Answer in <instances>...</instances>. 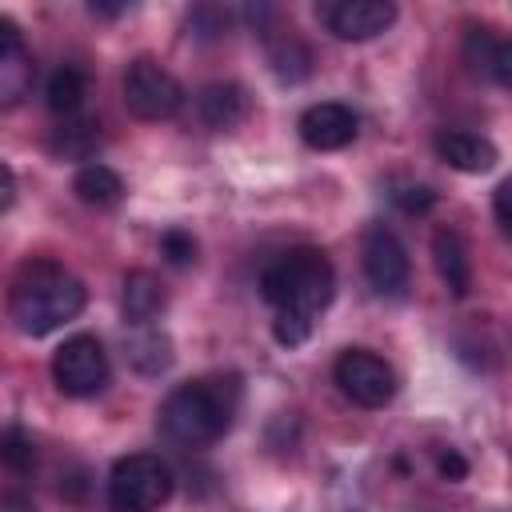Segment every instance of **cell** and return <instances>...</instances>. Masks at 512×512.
<instances>
[{
    "instance_id": "obj_12",
    "label": "cell",
    "mask_w": 512,
    "mask_h": 512,
    "mask_svg": "<svg viewBox=\"0 0 512 512\" xmlns=\"http://www.w3.org/2000/svg\"><path fill=\"white\" fill-rule=\"evenodd\" d=\"M432 152L456 172H488L496 164V144L468 128H440L432 136Z\"/></svg>"
},
{
    "instance_id": "obj_7",
    "label": "cell",
    "mask_w": 512,
    "mask_h": 512,
    "mask_svg": "<svg viewBox=\"0 0 512 512\" xmlns=\"http://www.w3.org/2000/svg\"><path fill=\"white\" fill-rule=\"evenodd\" d=\"M340 392L360 408H384L396 396V372L372 348H344L332 364Z\"/></svg>"
},
{
    "instance_id": "obj_8",
    "label": "cell",
    "mask_w": 512,
    "mask_h": 512,
    "mask_svg": "<svg viewBox=\"0 0 512 512\" xmlns=\"http://www.w3.org/2000/svg\"><path fill=\"white\" fill-rule=\"evenodd\" d=\"M360 264H364V276L376 292L384 296H400L408 288V276H412V264H408V248L400 244V236L384 224H372L364 232V248H360Z\"/></svg>"
},
{
    "instance_id": "obj_24",
    "label": "cell",
    "mask_w": 512,
    "mask_h": 512,
    "mask_svg": "<svg viewBox=\"0 0 512 512\" xmlns=\"http://www.w3.org/2000/svg\"><path fill=\"white\" fill-rule=\"evenodd\" d=\"M392 204L404 212H428L436 204V192L428 184H396L392 188Z\"/></svg>"
},
{
    "instance_id": "obj_21",
    "label": "cell",
    "mask_w": 512,
    "mask_h": 512,
    "mask_svg": "<svg viewBox=\"0 0 512 512\" xmlns=\"http://www.w3.org/2000/svg\"><path fill=\"white\" fill-rule=\"evenodd\" d=\"M268 60H272V72H276L280 80H288V84L304 80V76H308V64H312L308 48H304L296 36H280V40H272V44H268Z\"/></svg>"
},
{
    "instance_id": "obj_26",
    "label": "cell",
    "mask_w": 512,
    "mask_h": 512,
    "mask_svg": "<svg viewBox=\"0 0 512 512\" xmlns=\"http://www.w3.org/2000/svg\"><path fill=\"white\" fill-rule=\"evenodd\" d=\"M492 212H496V220L512 232V176H504V180L496 184V192H492Z\"/></svg>"
},
{
    "instance_id": "obj_25",
    "label": "cell",
    "mask_w": 512,
    "mask_h": 512,
    "mask_svg": "<svg viewBox=\"0 0 512 512\" xmlns=\"http://www.w3.org/2000/svg\"><path fill=\"white\" fill-rule=\"evenodd\" d=\"M308 332H312V324H308V320H300V316H276V320H272V336H276L284 348L304 344V340H308Z\"/></svg>"
},
{
    "instance_id": "obj_28",
    "label": "cell",
    "mask_w": 512,
    "mask_h": 512,
    "mask_svg": "<svg viewBox=\"0 0 512 512\" xmlns=\"http://www.w3.org/2000/svg\"><path fill=\"white\" fill-rule=\"evenodd\" d=\"M0 172H4V200H0V208L8 212V208H12V196H16V176H12V168H8V164H4Z\"/></svg>"
},
{
    "instance_id": "obj_16",
    "label": "cell",
    "mask_w": 512,
    "mask_h": 512,
    "mask_svg": "<svg viewBox=\"0 0 512 512\" xmlns=\"http://www.w3.org/2000/svg\"><path fill=\"white\" fill-rule=\"evenodd\" d=\"M120 308H124V320L132 328H152V320L164 312V284L148 268L128 272L124 292H120Z\"/></svg>"
},
{
    "instance_id": "obj_13",
    "label": "cell",
    "mask_w": 512,
    "mask_h": 512,
    "mask_svg": "<svg viewBox=\"0 0 512 512\" xmlns=\"http://www.w3.org/2000/svg\"><path fill=\"white\" fill-rule=\"evenodd\" d=\"M28 88H32V56L24 48L20 28L8 16H0V100L16 104Z\"/></svg>"
},
{
    "instance_id": "obj_2",
    "label": "cell",
    "mask_w": 512,
    "mask_h": 512,
    "mask_svg": "<svg viewBox=\"0 0 512 512\" xmlns=\"http://www.w3.org/2000/svg\"><path fill=\"white\" fill-rule=\"evenodd\" d=\"M236 408H240L236 376H200L168 392V400L156 412V424L180 448H208L232 428Z\"/></svg>"
},
{
    "instance_id": "obj_10",
    "label": "cell",
    "mask_w": 512,
    "mask_h": 512,
    "mask_svg": "<svg viewBox=\"0 0 512 512\" xmlns=\"http://www.w3.org/2000/svg\"><path fill=\"white\" fill-rule=\"evenodd\" d=\"M300 140L316 152H336V148H348L360 132V120L348 104L340 100H324V104H312L300 112Z\"/></svg>"
},
{
    "instance_id": "obj_11",
    "label": "cell",
    "mask_w": 512,
    "mask_h": 512,
    "mask_svg": "<svg viewBox=\"0 0 512 512\" xmlns=\"http://www.w3.org/2000/svg\"><path fill=\"white\" fill-rule=\"evenodd\" d=\"M464 64L484 76L488 84H500V88H512V36H500L496 28L488 24H472L464 32Z\"/></svg>"
},
{
    "instance_id": "obj_6",
    "label": "cell",
    "mask_w": 512,
    "mask_h": 512,
    "mask_svg": "<svg viewBox=\"0 0 512 512\" xmlns=\"http://www.w3.org/2000/svg\"><path fill=\"white\" fill-rule=\"evenodd\" d=\"M108 376H112L108 352H104V344H100L96 336H88V332L68 336V340L52 352V380H56V388H60L64 396H72V400H88V396L104 392V388H108Z\"/></svg>"
},
{
    "instance_id": "obj_15",
    "label": "cell",
    "mask_w": 512,
    "mask_h": 512,
    "mask_svg": "<svg viewBox=\"0 0 512 512\" xmlns=\"http://www.w3.org/2000/svg\"><path fill=\"white\" fill-rule=\"evenodd\" d=\"M196 112H200V120H204L208 128L224 132V128H236V124L244 120L248 96H244V88L232 84V80H212V84H204V88L196 92Z\"/></svg>"
},
{
    "instance_id": "obj_30",
    "label": "cell",
    "mask_w": 512,
    "mask_h": 512,
    "mask_svg": "<svg viewBox=\"0 0 512 512\" xmlns=\"http://www.w3.org/2000/svg\"><path fill=\"white\" fill-rule=\"evenodd\" d=\"M92 12H100V16H120L124 4H92Z\"/></svg>"
},
{
    "instance_id": "obj_1",
    "label": "cell",
    "mask_w": 512,
    "mask_h": 512,
    "mask_svg": "<svg viewBox=\"0 0 512 512\" xmlns=\"http://www.w3.org/2000/svg\"><path fill=\"white\" fill-rule=\"evenodd\" d=\"M88 292L56 260H24L8 288V316L24 336H48L80 316Z\"/></svg>"
},
{
    "instance_id": "obj_19",
    "label": "cell",
    "mask_w": 512,
    "mask_h": 512,
    "mask_svg": "<svg viewBox=\"0 0 512 512\" xmlns=\"http://www.w3.org/2000/svg\"><path fill=\"white\" fill-rule=\"evenodd\" d=\"M96 144H100V124H96L92 116L60 120V124L52 128V140H48V148H52L56 156H64V160H88V156L96 152Z\"/></svg>"
},
{
    "instance_id": "obj_3",
    "label": "cell",
    "mask_w": 512,
    "mask_h": 512,
    "mask_svg": "<svg viewBox=\"0 0 512 512\" xmlns=\"http://www.w3.org/2000/svg\"><path fill=\"white\" fill-rule=\"evenodd\" d=\"M332 292H336L332 260L312 244H296L272 256L260 272V296L276 308V316H300L316 324V316L332 304Z\"/></svg>"
},
{
    "instance_id": "obj_4",
    "label": "cell",
    "mask_w": 512,
    "mask_h": 512,
    "mask_svg": "<svg viewBox=\"0 0 512 512\" xmlns=\"http://www.w3.org/2000/svg\"><path fill=\"white\" fill-rule=\"evenodd\" d=\"M172 496V468L156 452H128L108 472L112 512H156Z\"/></svg>"
},
{
    "instance_id": "obj_22",
    "label": "cell",
    "mask_w": 512,
    "mask_h": 512,
    "mask_svg": "<svg viewBox=\"0 0 512 512\" xmlns=\"http://www.w3.org/2000/svg\"><path fill=\"white\" fill-rule=\"evenodd\" d=\"M0 452H4V464H8L12 472H28V468L36 464V444H32V436H28L20 424H12V428L4 432Z\"/></svg>"
},
{
    "instance_id": "obj_14",
    "label": "cell",
    "mask_w": 512,
    "mask_h": 512,
    "mask_svg": "<svg viewBox=\"0 0 512 512\" xmlns=\"http://www.w3.org/2000/svg\"><path fill=\"white\" fill-rule=\"evenodd\" d=\"M432 264L440 272V280L448 284V292L460 300L472 288V260H468V244L456 228H436L432 232Z\"/></svg>"
},
{
    "instance_id": "obj_29",
    "label": "cell",
    "mask_w": 512,
    "mask_h": 512,
    "mask_svg": "<svg viewBox=\"0 0 512 512\" xmlns=\"http://www.w3.org/2000/svg\"><path fill=\"white\" fill-rule=\"evenodd\" d=\"M0 512H36L24 496H4V504H0Z\"/></svg>"
},
{
    "instance_id": "obj_5",
    "label": "cell",
    "mask_w": 512,
    "mask_h": 512,
    "mask_svg": "<svg viewBox=\"0 0 512 512\" xmlns=\"http://www.w3.org/2000/svg\"><path fill=\"white\" fill-rule=\"evenodd\" d=\"M124 104L136 120H168L180 112L184 88L156 56H136L124 68Z\"/></svg>"
},
{
    "instance_id": "obj_17",
    "label": "cell",
    "mask_w": 512,
    "mask_h": 512,
    "mask_svg": "<svg viewBox=\"0 0 512 512\" xmlns=\"http://www.w3.org/2000/svg\"><path fill=\"white\" fill-rule=\"evenodd\" d=\"M44 96H48V112H52V116L72 120V116H80V108H84V96H88V76H84L76 64H60V68L48 76Z\"/></svg>"
},
{
    "instance_id": "obj_27",
    "label": "cell",
    "mask_w": 512,
    "mask_h": 512,
    "mask_svg": "<svg viewBox=\"0 0 512 512\" xmlns=\"http://www.w3.org/2000/svg\"><path fill=\"white\" fill-rule=\"evenodd\" d=\"M436 468H440V476L444 480H464V472H468V464H464V456L460 452H440V460H436Z\"/></svg>"
},
{
    "instance_id": "obj_20",
    "label": "cell",
    "mask_w": 512,
    "mask_h": 512,
    "mask_svg": "<svg viewBox=\"0 0 512 512\" xmlns=\"http://www.w3.org/2000/svg\"><path fill=\"white\" fill-rule=\"evenodd\" d=\"M128 360H132L140 372L156 376V372H164V368L172 364V344H168L164 332H156V328H140V332L128 340Z\"/></svg>"
},
{
    "instance_id": "obj_23",
    "label": "cell",
    "mask_w": 512,
    "mask_h": 512,
    "mask_svg": "<svg viewBox=\"0 0 512 512\" xmlns=\"http://www.w3.org/2000/svg\"><path fill=\"white\" fill-rule=\"evenodd\" d=\"M160 252H164V260H168L172 268H192V264H196V240H192V232H184V228H168V232L160 236Z\"/></svg>"
},
{
    "instance_id": "obj_18",
    "label": "cell",
    "mask_w": 512,
    "mask_h": 512,
    "mask_svg": "<svg viewBox=\"0 0 512 512\" xmlns=\"http://www.w3.org/2000/svg\"><path fill=\"white\" fill-rule=\"evenodd\" d=\"M72 192H76L84 204H92V208H112V204H120V196H124V180H120V172H112L108 164L92 160V164H84V168L76 172Z\"/></svg>"
},
{
    "instance_id": "obj_9",
    "label": "cell",
    "mask_w": 512,
    "mask_h": 512,
    "mask_svg": "<svg viewBox=\"0 0 512 512\" xmlns=\"http://www.w3.org/2000/svg\"><path fill=\"white\" fill-rule=\"evenodd\" d=\"M320 20L336 40H372L396 20V4H388V0H332V4H320Z\"/></svg>"
}]
</instances>
